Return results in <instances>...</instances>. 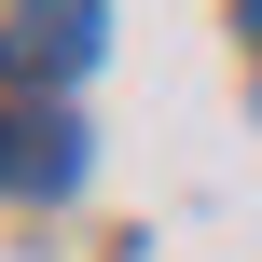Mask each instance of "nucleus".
I'll list each match as a JSON object with an SVG mask.
<instances>
[{
  "instance_id": "1",
  "label": "nucleus",
  "mask_w": 262,
  "mask_h": 262,
  "mask_svg": "<svg viewBox=\"0 0 262 262\" xmlns=\"http://www.w3.org/2000/svg\"><path fill=\"white\" fill-rule=\"evenodd\" d=\"M0 69H14V83H83V69H97V0H28V14L0 28Z\"/></svg>"
},
{
  "instance_id": "2",
  "label": "nucleus",
  "mask_w": 262,
  "mask_h": 262,
  "mask_svg": "<svg viewBox=\"0 0 262 262\" xmlns=\"http://www.w3.org/2000/svg\"><path fill=\"white\" fill-rule=\"evenodd\" d=\"M14 180H28V193H69V180H83V124H69V111L14 124Z\"/></svg>"
},
{
  "instance_id": "3",
  "label": "nucleus",
  "mask_w": 262,
  "mask_h": 262,
  "mask_svg": "<svg viewBox=\"0 0 262 262\" xmlns=\"http://www.w3.org/2000/svg\"><path fill=\"white\" fill-rule=\"evenodd\" d=\"M0 180H14V124H0Z\"/></svg>"
},
{
  "instance_id": "4",
  "label": "nucleus",
  "mask_w": 262,
  "mask_h": 262,
  "mask_svg": "<svg viewBox=\"0 0 262 262\" xmlns=\"http://www.w3.org/2000/svg\"><path fill=\"white\" fill-rule=\"evenodd\" d=\"M249 41H262V0H249Z\"/></svg>"
}]
</instances>
